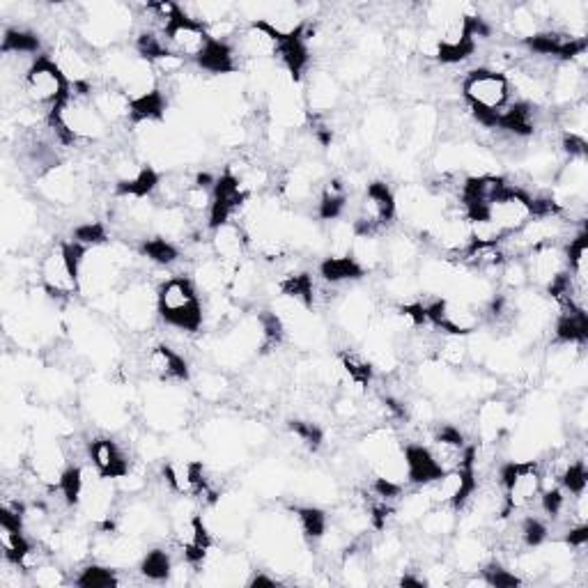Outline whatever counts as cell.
I'll return each mask as SVG.
<instances>
[{"instance_id": "cell-1", "label": "cell", "mask_w": 588, "mask_h": 588, "mask_svg": "<svg viewBox=\"0 0 588 588\" xmlns=\"http://www.w3.org/2000/svg\"><path fill=\"white\" fill-rule=\"evenodd\" d=\"M157 315L166 327L182 334H200L205 327V308L200 292L189 276H168L157 288Z\"/></svg>"}, {"instance_id": "cell-2", "label": "cell", "mask_w": 588, "mask_h": 588, "mask_svg": "<svg viewBox=\"0 0 588 588\" xmlns=\"http://www.w3.org/2000/svg\"><path fill=\"white\" fill-rule=\"evenodd\" d=\"M462 99L471 108L478 125L494 129L497 115L513 102V85L506 72L494 67H478L464 76Z\"/></svg>"}, {"instance_id": "cell-3", "label": "cell", "mask_w": 588, "mask_h": 588, "mask_svg": "<svg viewBox=\"0 0 588 588\" xmlns=\"http://www.w3.org/2000/svg\"><path fill=\"white\" fill-rule=\"evenodd\" d=\"M85 246L69 242L51 244L37 265L40 290L46 297L65 301L81 294V262L85 258Z\"/></svg>"}, {"instance_id": "cell-4", "label": "cell", "mask_w": 588, "mask_h": 588, "mask_svg": "<svg viewBox=\"0 0 588 588\" xmlns=\"http://www.w3.org/2000/svg\"><path fill=\"white\" fill-rule=\"evenodd\" d=\"M499 492L501 510L499 517L506 520L513 513H524L533 504H538L543 492L540 478V462L536 460H513L499 469Z\"/></svg>"}, {"instance_id": "cell-5", "label": "cell", "mask_w": 588, "mask_h": 588, "mask_svg": "<svg viewBox=\"0 0 588 588\" xmlns=\"http://www.w3.org/2000/svg\"><path fill=\"white\" fill-rule=\"evenodd\" d=\"M23 92H26L30 106L44 108V113L49 115L67 102V97L72 95V83L67 81L63 69L53 63L51 56H40L23 74Z\"/></svg>"}, {"instance_id": "cell-6", "label": "cell", "mask_w": 588, "mask_h": 588, "mask_svg": "<svg viewBox=\"0 0 588 588\" xmlns=\"http://www.w3.org/2000/svg\"><path fill=\"white\" fill-rule=\"evenodd\" d=\"M425 315H428L430 327L439 331L444 336H474L478 329L483 327L485 313L483 306L474 304V301L455 297H439L432 304L425 306Z\"/></svg>"}, {"instance_id": "cell-7", "label": "cell", "mask_w": 588, "mask_h": 588, "mask_svg": "<svg viewBox=\"0 0 588 588\" xmlns=\"http://www.w3.org/2000/svg\"><path fill=\"white\" fill-rule=\"evenodd\" d=\"M398 219L396 193L389 184L382 180L368 182L363 198L359 203V214L354 219V232L359 237H379V232L386 230Z\"/></svg>"}, {"instance_id": "cell-8", "label": "cell", "mask_w": 588, "mask_h": 588, "mask_svg": "<svg viewBox=\"0 0 588 588\" xmlns=\"http://www.w3.org/2000/svg\"><path fill=\"white\" fill-rule=\"evenodd\" d=\"M531 219H536L533 196L522 187H515V184H508V187L492 200L483 216V221L490 223L504 239L524 228Z\"/></svg>"}, {"instance_id": "cell-9", "label": "cell", "mask_w": 588, "mask_h": 588, "mask_svg": "<svg viewBox=\"0 0 588 588\" xmlns=\"http://www.w3.org/2000/svg\"><path fill=\"white\" fill-rule=\"evenodd\" d=\"M474 453H476V446H474ZM425 490H428L430 494L432 506H446L462 513V510L469 506L471 497L478 492V474L474 467V455H471L464 464H460V467L444 471L439 481L428 485Z\"/></svg>"}, {"instance_id": "cell-10", "label": "cell", "mask_w": 588, "mask_h": 588, "mask_svg": "<svg viewBox=\"0 0 588 588\" xmlns=\"http://www.w3.org/2000/svg\"><path fill=\"white\" fill-rule=\"evenodd\" d=\"M161 37H164L166 49L170 53H175V56L184 58L187 63L189 60L196 63V60L203 56L207 44L212 42L210 28H207L203 21L193 19L191 14H187L184 10H180V14L168 23Z\"/></svg>"}, {"instance_id": "cell-11", "label": "cell", "mask_w": 588, "mask_h": 588, "mask_svg": "<svg viewBox=\"0 0 588 588\" xmlns=\"http://www.w3.org/2000/svg\"><path fill=\"white\" fill-rule=\"evenodd\" d=\"M524 267L526 274H529V283L547 292L566 274V244H561L559 239L536 244L526 251Z\"/></svg>"}, {"instance_id": "cell-12", "label": "cell", "mask_w": 588, "mask_h": 588, "mask_svg": "<svg viewBox=\"0 0 588 588\" xmlns=\"http://www.w3.org/2000/svg\"><path fill=\"white\" fill-rule=\"evenodd\" d=\"M285 35L269 23L267 19H253L237 30V46L235 49L244 58L265 63V60H278Z\"/></svg>"}, {"instance_id": "cell-13", "label": "cell", "mask_w": 588, "mask_h": 588, "mask_svg": "<svg viewBox=\"0 0 588 588\" xmlns=\"http://www.w3.org/2000/svg\"><path fill=\"white\" fill-rule=\"evenodd\" d=\"M210 251L216 260L223 262V265H242V262L249 258L251 251L249 230L239 221L223 223V226L210 230Z\"/></svg>"}, {"instance_id": "cell-14", "label": "cell", "mask_w": 588, "mask_h": 588, "mask_svg": "<svg viewBox=\"0 0 588 588\" xmlns=\"http://www.w3.org/2000/svg\"><path fill=\"white\" fill-rule=\"evenodd\" d=\"M88 458L90 467L108 481H120L131 471V462L113 437H95L88 441Z\"/></svg>"}, {"instance_id": "cell-15", "label": "cell", "mask_w": 588, "mask_h": 588, "mask_svg": "<svg viewBox=\"0 0 588 588\" xmlns=\"http://www.w3.org/2000/svg\"><path fill=\"white\" fill-rule=\"evenodd\" d=\"M145 370L147 375L161 384H184L191 377L187 359L166 343L150 347L145 357Z\"/></svg>"}, {"instance_id": "cell-16", "label": "cell", "mask_w": 588, "mask_h": 588, "mask_svg": "<svg viewBox=\"0 0 588 588\" xmlns=\"http://www.w3.org/2000/svg\"><path fill=\"white\" fill-rule=\"evenodd\" d=\"M164 478L170 490L180 497H203L210 494L203 464L196 460H168L164 462Z\"/></svg>"}, {"instance_id": "cell-17", "label": "cell", "mask_w": 588, "mask_h": 588, "mask_svg": "<svg viewBox=\"0 0 588 588\" xmlns=\"http://www.w3.org/2000/svg\"><path fill=\"white\" fill-rule=\"evenodd\" d=\"M402 458H405L407 481L416 487H428L444 474L430 446L421 444V441H409V444L402 446Z\"/></svg>"}, {"instance_id": "cell-18", "label": "cell", "mask_w": 588, "mask_h": 588, "mask_svg": "<svg viewBox=\"0 0 588 588\" xmlns=\"http://www.w3.org/2000/svg\"><path fill=\"white\" fill-rule=\"evenodd\" d=\"M37 187H40L44 198H49L51 203L69 205L74 203L79 184H76V173L72 168L63 164H53L37 177Z\"/></svg>"}, {"instance_id": "cell-19", "label": "cell", "mask_w": 588, "mask_h": 588, "mask_svg": "<svg viewBox=\"0 0 588 588\" xmlns=\"http://www.w3.org/2000/svg\"><path fill=\"white\" fill-rule=\"evenodd\" d=\"M53 63H56L63 74L67 76V81L72 85H81V83H92V60L85 56V53L69 40H60L56 44V49L51 53Z\"/></svg>"}, {"instance_id": "cell-20", "label": "cell", "mask_w": 588, "mask_h": 588, "mask_svg": "<svg viewBox=\"0 0 588 588\" xmlns=\"http://www.w3.org/2000/svg\"><path fill=\"white\" fill-rule=\"evenodd\" d=\"M196 65H198V69H203V72L212 74V76L235 74L239 69L237 49L232 46V42L212 40L210 44H207V49L203 51V56L196 60Z\"/></svg>"}, {"instance_id": "cell-21", "label": "cell", "mask_w": 588, "mask_h": 588, "mask_svg": "<svg viewBox=\"0 0 588 588\" xmlns=\"http://www.w3.org/2000/svg\"><path fill=\"white\" fill-rule=\"evenodd\" d=\"M508 416H510V409L506 402L501 400H490L478 409L476 425H478V435L483 437L485 444H494V441L501 439L508 425Z\"/></svg>"}, {"instance_id": "cell-22", "label": "cell", "mask_w": 588, "mask_h": 588, "mask_svg": "<svg viewBox=\"0 0 588 588\" xmlns=\"http://www.w3.org/2000/svg\"><path fill=\"white\" fill-rule=\"evenodd\" d=\"M0 51H3V58H30L37 60L42 51V40L40 35H35L33 30L23 28H5L3 33V44H0Z\"/></svg>"}, {"instance_id": "cell-23", "label": "cell", "mask_w": 588, "mask_h": 588, "mask_svg": "<svg viewBox=\"0 0 588 588\" xmlns=\"http://www.w3.org/2000/svg\"><path fill=\"white\" fill-rule=\"evenodd\" d=\"M278 292H281V297L294 301V304L301 308H308V311L315 306L317 288L313 276L306 272L283 276L281 281H278Z\"/></svg>"}, {"instance_id": "cell-24", "label": "cell", "mask_w": 588, "mask_h": 588, "mask_svg": "<svg viewBox=\"0 0 588 588\" xmlns=\"http://www.w3.org/2000/svg\"><path fill=\"white\" fill-rule=\"evenodd\" d=\"M320 276L324 281L331 285L338 283H352V281H361L363 276H368L363 272L361 265L352 255H329L320 262Z\"/></svg>"}, {"instance_id": "cell-25", "label": "cell", "mask_w": 588, "mask_h": 588, "mask_svg": "<svg viewBox=\"0 0 588 588\" xmlns=\"http://www.w3.org/2000/svg\"><path fill=\"white\" fill-rule=\"evenodd\" d=\"M347 200H350V193L343 182L334 177L324 184L320 191V200H317V216L322 221H340V216L347 210Z\"/></svg>"}, {"instance_id": "cell-26", "label": "cell", "mask_w": 588, "mask_h": 588, "mask_svg": "<svg viewBox=\"0 0 588 588\" xmlns=\"http://www.w3.org/2000/svg\"><path fill=\"white\" fill-rule=\"evenodd\" d=\"M164 115H166V99L161 88L150 92V95L131 99V118H129L131 127L141 125V122H161L164 120Z\"/></svg>"}, {"instance_id": "cell-27", "label": "cell", "mask_w": 588, "mask_h": 588, "mask_svg": "<svg viewBox=\"0 0 588 588\" xmlns=\"http://www.w3.org/2000/svg\"><path fill=\"white\" fill-rule=\"evenodd\" d=\"M138 570H141V575L147 579V582H166L173 575V559H170V554L166 549L161 547H154V549H147L143 552L141 561H138Z\"/></svg>"}, {"instance_id": "cell-28", "label": "cell", "mask_w": 588, "mask_h": 588, "mask_svg": "<svg viewBox=\"0 0 588 588\" xmlns=\"http://www.w3.org/2000/svg\"><path fill=\"white\" fill-rule=\"evenodd\" d=\"M294 517H297L299 524V533L304 536L308 543H320L324 538V533L329 529V517L324 510L315 508V506H306V508H294Z\"/></svg>"}, {"instance_id": "cell-29", "label": "cell", "mask_w": 588, "mask_h": 588, "mask_svg": "<svg viewBox=\"0 0 588 588\" xmlns=\"http://www.w3.org/2000/svg\"><path fill=\"white\" fill-rule=\"evenodd\" d=\"M74 584L81 588H111L120 586V575L118 570L104 566V563H90V566H83L79 570V575L74 577Z\"/></svg>"}, {"instance_id": "cell-30", "label": "cell", "mask_w": 588, "mask_h": 588, "mask_svg": "<svg viewBox=\"0 0 588 588\" xmlns=\"http://www.w3.org/2000/svg\"><path fill=\"white\" fill-rule=\"evenodd\" d=\"M141 255L150 262H154V265L170 267L180 260V249H177L175 242L157 235V237L145 239V242L141 244Z\"/></svg>"}, {"instance_id": "cell-31", "label": "cell", "mask_w": 588, "mask_h": 588, "mask_svg": "<svg viewBox=\"0 0 588 588\" xmlns=\"http://www.w3.org/2000/svg\"><path fill=\"white\" fill-rule=\"evenodd\" d=\"M288 432L292 439L297 441V446L304 448L308 453H315L317 448L322 446L324 441V432L317 423L311 421H290L288 423Z\"/></svg>"}, {"instance_id": "cell-32", "label": "cell", "mask_w": 588, "mask_h": 588, "mask_svg": "<svg viewBox=\"0 0 588 588\" xmlns=\"http://www.w3.org/2000/svg\"><path fill=\"white\" fill-rule=\"evenodd\" d=\"M485 579L487 586H494V588H506V586H520L522 584V577L515 575V570H510L508 566H504L501 561H490L481 566L478 570Z\"/></svg>"}, {"instance_id": "cell-33", "label": "cell", "mask_w": 588, "mask_h": 588, "mask_svg": "<svg viewBox=\"0 0 588 588\" xmlns=\"http://www.w3.org/2000/svg\"><path fill=\"white\" fill-rule=\"evenodd\" d=\"M547 538H549V529H547V524L540 520V517H536V515L524 517L522 524H520V540H522L524 547L538 549L547 543Z\"/></svg>"}, {"instance_id": "cell-34", "label": "cell", "mask_w": 588, "mask_h": 588, "mask_svg": "<svg viewBox=\"0 0 588 588\" xmlns=\"http://www.w3.org/2000/svg\"><path fill=\"white\" fill-rule=\"evenodd\" d=\"M28 575L33 586L40 588H60L69 582L67 572L60 566H53V563H40V566H35Z\"/></svg>"}, {"instance_id": "cell-35", "label": "cell", "mask_w": 588, "mask_h": 588, "mask_svg": "<svg viewBox=\"0 0 588 588\" xmlns=\"http://www.w3.org/2000/svg\"><path fill=\"white\" fill-rule=\"evenodd\" d=\"M278 584L274 577H267L265 572H255V575L249 579V586H274Z\"/></svg>"}]
</instances>
